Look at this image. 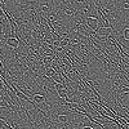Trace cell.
<instances>
[{
  "mask_svg": "<svg viewBox=\"0 0 129 129\" xmlns=\"http://www.w3.org/2000/svg\"><path fill=\"white\" fill-rule=\"evenodd\" d=\"M5 44H7L8 47H10V48L16 49V48H18V47H19V39H16V38H9V39L7 40Z\"/></svg>",
  "mask_w": 129,
  "mask_h": 129,
  "instance_id": "6da1fadb",
  "label": "cell"
},
{
  "mask_svg": "<svg viewBox=\"0 0 129 129\" xmlns=\"http://www.w3.org/2000/svg\"><path fill=\"white\" fill-rule=\"evenodd\" d=\"M81 129H94V128H92V126H83Z\"/></svg>",
  "mask_w": 129,
  "mask_h": 129,
  "instance_id": "7a4b0ae2",
  "label": "cell"
}]
</instances>
